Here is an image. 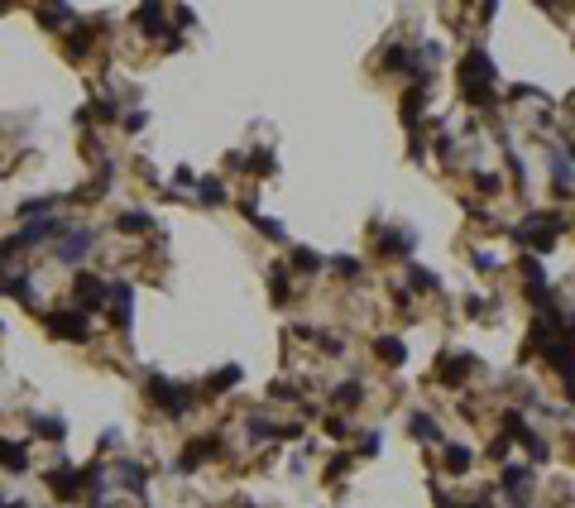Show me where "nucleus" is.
Masks as SVG:
<instances>
[{"label": "nucleus", "instance_id": "obj_1", "mask_svg": "<svg viewBox=\"0 0 575 508\" xmlns=\"http://www.w3.org/2000/svg\"><path fill=\"white\" fill-rule=\"evenodd\" d=\"M144 393H149V403H154L164 417H187V412H192V389H183V384H168L164 375L149 379V389H144Z\"/></svg>", "mask_w": 575, "mask_h": 508}, {"label": "nucleus", "instance_id": "obj_2", "mask_svg": "<svg viewBox=\"0 0 575 508\" xmlns=\"http://www.w3.org/2000/svg\"><path fill=\"white\" fill-rule=\"evenodd\" d=\"M91 245H96V230H86V226H67V235H62V245L53 249V259L58 264H82L86 254H91Z\"/></svg>", "mask_w": 575, "mask_h": 508}, {"label": "nucleus", "instance_id": "obj_3", "mask_svg": "<svg viewBox=\"0 0 575 508\" xmlns=\"http://www.w3.org/2000/svg\"><path fill=\"white\" fill-rule=\"evenodd\" d=\"M48 331L62 336V341H86V336H91V317H86L82 307H77V312H53V317H48Z\"/></svg>", "mask_w": 575, "mask_h": 508}, {"label": "nucleus", "instance_id": "obj_4", "mask_svg": "<svg viewBox=\"0 0 575 508\" xmlns=\"http://www.w3.org/2000/svg\"><path fill=\"white\" fill-rule=\"evenodd\" d=\"M72 293H77V302H82V312H86V307H96V312H101V307H106V302H110L106 283H101L96 273H77V283H72Z\"/></svg>", "mask_w": 575, "mask_h": 508}, {"label": "nucleus", "instance_id": "obj_5", "mask_svg": "<svg viewBox=\"0 0 575 508\" xmlns=\"http://www.w3.org/2000/svg\"><path fill=\"white\" fill-rule=\"evenodd\" d=\"M470 370H475V355H437V379L441 384H465Z\"/></svg>", "mask_w": 575, "mask_h": 508}, {"label": "nucleus", "instance_id": "obj_6", "mask_svg": "<svg viewBox=\"0 0 575 508\" xmlns=\"http://www.w3.org/2000/svg\"><path fill=\"white\" fill-rule=\"evenodd\" d=\"M211 455H220V436H197V441H187V451H183V460H178V470H197L201 460H211Z\"/></svg>", "mask_w": 575, "mask_h": 508}, {"label": "nucleus", "instance_id": "obj_7", "mask_svg": "<svg viewBox=\"0 0 575 508\" xmlns=\"http://www.w3.org/2000/svg\"><path fill=\"white\" fill-rule=\"evenodd\" d=\"M503 489L522 504L532 494V465H503Z\"/></svg>", "mask_w": 575, "mask_h": 508}, {"label": "nucleus", "instance_id": "obj_8", "mask_svg": "<svg viewBox=\"0 0 575 508\" xmlns=\"http://www.w3.org/2000/svg\"><path fill=\"white\" fill-rule=\"evenodd\" d=\"M412 245H417V235H412V230H388V235L379 240V254H383V259H408Z\"/></svg>", "mask_w": 575, "mask_h": 508}, {"label": "nucleus", "instance_id": "obj_9", "mask_svg": "<svg viewBox=\"0 0 575 508\" xmlns=\"http://www.w3.org/2000/svg\"><path fill=\"white\" fill-rule=\"evenodd\" d=\"M465 77H470V82L480 77L484 86H489V82L498 77V72H494V58L484 53V48H470V53H465Z\"/></svg>", "mask_w": 575, "mask_h": 508}, {"label": "nucleus", "instance_id": "obj_10", "mask_svg": "<svg viewBox=\"0 0 575 508\" xmlns=\"http://www.w3.org/2000/svg\"><path fill=\"white\" fill-rule=\"evenodd\" d=\"M115 480H120V489H130V494H144V489H149V470L135 465V460H120Z\"/></svg>", "mask_w": 575, "mask_h": 508}, {"label": "nucleus", "instance_id": "obj_11", "mask_svg": "<svg viewBox=\"0 0 575 508\" xmlns=\"http://www.w3.org/2000/svg\"><path fill=\"white\" fill-rule=\"evenodd\" d=\"M125 235H149L154 230V216L144 211V207H130V211H120V221H115Z\"/></svg>", "mask_w": 575, "mask_h": 508}, {"label": "nucleus", "instance_id": "obj_12", "mask_svg": "<svg viewBox=\"0 0 575 508\" xmlns=\"http://www.w3.org/2000/svg\"><path fill=\"white\" fill-rule=\"evenodd\" d=\"M441 465H446L451 475H465L470 465H475V451H470V446H461V441H451V446L441 451Z\"/></svg>", "mask_w": 575, "mask_h": 508}, {"label": "nucleus", "instance_id": "obj_13", "mask_svg": "<svg viewBox=\"0 0 575 508\" xmlns=\"http://www.w3.org/2000/svg\"><path fill=\"white\" fill-rule=\"evenodd\" d=\"M0 465H5L10 475H20V470L29 465V451H25V441H5V436H0Z\"/></svg>", "mask_w": 575, "mask_h": 508}, {"label": "nucleus", "instance_id": "obj_14", "mask_svg": "<svg viewBox=\"0 0 575 508\" xmlns=\"http://www.w3.org/2000/svg\"><path fill=\"white\" fill-rule=\"evenodd\" d=\"M522 278H527V297H532V302H547V278H542V268H537V259H522Z\"/></svg>", "mask_w": 575, "mask_h": 508}, {"label": "nucleus", "instance_id": "obj_15", "mask_svg": "<svg viewBox=\"0 0 575 508\" xmlns=\"http://www.w3.org/2000/svg\"><path fill=\"white\" fill-rule=\"evenodd\" d=\"M388 72H403V77H417L422 72V63H417V53L412 48H388V63H383Z\"/></svg>", "mask_w": 575, "mask_h": 508}, {"label": "nucleus", "instance_id": "obj_16", "mask_svg": "<svg viewBox=\"0 0 575 508\" xmlns=\"http://www.w3.org/2000/svg\"><path fill=\"white\" fill-rule=\"evenodd\" d=\"M0 288H5V297H15V302H34V278L29 273H5Z\"/></svg>", "mask_w": 575, "mask_h": 508}, {"label": "nucleus", "instance_id": "obj_17", "mask_svg": "<svg viewBox=\"0 0 575 508\" xmlns=\"http://www.w3.org/2000/svg\"><path fill=\"white\" fill-rule=\"evenodd\" d=\"M374 355H379L383 365H403V360H408V346H403L398 336H379V341H374Z\"/></svg>", "mask_w": 575, "mask_h": 508}, {"label": "nucleus", "instance_id": "obj_18", "mask_svg": "<svg viewBox=\"0 0 575 508\" xmlns=\"http://www.w3.org/2000/svg\"><path fill=\"white\" fill-rule=\"evenodd\" d=\"M422 110H427V82H417V86L403 91V120H408V125L422 115Z\"/></svg>", "mask_w": 575, "mask_h": 508}, {"label": "nucleus", "instance_id": "obj_19", "mask_svg": "<svg viewBox=\"0 0 575 508\" xmlns=\"http://www.w3.org/2000/svg\"><path fill=\"white\" fill-rule=\"evenodd\" d=\"M135 20H139V29H144V34H164L168 10H164V5H139V10H135Z\"/></svg>", "mask_w": 575, "mask_h": 508}, {"label": "nucleus", "instance_id": "obj_20", "mask_svg": "<svg viewBox=\"0 0 575 508\" xmlns=\"http://www.w3.org/2000/svg\"><path fill=\"white\" fill-rule=\"evenodd\" d=\"M48 489H53L58 499H77L82 489H77V475L72 470H48Z\"/></svg>", "mask_w": 575, "mask_h": 508}, {"label": "nucleus", "instance_id": "obj_21", "mask_svg": "<svg viewBox=\"0 0 575 508\" xmlns=\"http://www.w3.org/2000/svg\"><path fill=\"white\" fill-rule=\"evenodd\" d=\"M197 197H201L206 207H220V202H225V183H220V178H197Z\"/></svg>", "mask_w": 575, "mask_h": 508}, {"label": "nucleus", "instance_id": "obj_22", "mask_svg": "<svg viewBox=\"0 0 575 508\" xmlns=\"http://www.w3.org/2000/svg\"><path fill=\"white\" fill-rule=\"evenodd\" d=\"M240 379H245V370H240V365H225L220 375H211V379H206V389H211V393H220V389H235Z\"/></svg>", "mask_w": 575, "mask_h": 508}, {"label": "nucleus", "instance_id": "obj_23", "mask_svg": "<svg viewBox=\"0 0 575 508\" xmlns=\"http://www.w3.org/2000/svg\"><path fill=\"white\" fill-rule=\"evenodd\" d=\"M44 211H58V197H34V202H20V216H25V221H44Z\"/></svg>", "mask_w": 575, "mask_h": 508}, {"label": "nucleus", "instance_id": "obj_24", "mask_svg": "<svg viewBox=\"0 0 575 508\" xmlns=\"http://www.w3.org/2000/svg\"><path fill=\"white\" fill-rule=\"evenodd\" d=\"M547 365H551L561 379L571 375V370H566V365H571V360H566V336H556V346H547Z\"/></svg>", "mask_w": 575, "mask_h": 508}, {"label": "nucleus", "instance_id": "obj_25", "mask_svg": "<svg viewBox=\"0 0 575 508\" xmlns=\"http://www.w3.org/2000/svg\"><path fill=\"white\" fill-rule=\"evenodd\" d=\"M34 431H39V436H48V441H62V417H34Z\"/></svg>", "mask_w": 575, "mask_h": 508}, {"label": "nucleus", "instance_id": "obj_26", "mask_svg": "<svg viewBox=\"0 0 575 508\" xmlns=\"http://www.w3.org/2000/svg\"><path fill=\"white\" fill-rule=\"evenodd\" d=\"M245 216H249V221H254V226H259V230H264V235H269V240H283V226H278V221H264V216L254 211L249 202H245Z\"/></svg>", "mask_w": 575, "mask_h": 508}, {"label": "nucleus", "instance_id": "obj_27", "mask_svg": "<svg viewBox=\"0 0 575 508\" xmlns=\"http://www.w3.org/2000/svg\"><path fill=\"white\" fill-rule=\"evenodd\" d=\"M465 96H470V106H484V110L498 106V101H494V86H470L465 82Z\"/></svg>", "mask_w": 575, "mask_h": 508}, {"label": "nucleus", "instance_id": "obj_28", "mask_svg": "<svg viewBox=\"0 0 575 508\" xmlns=\"http://www.w3.org/2000/svg\"><path fill=\"white\" fill-rule=\"evenodd\" d=\"M412 436H422V441H441V427L432 417H412Z\"/></svg>", "mask_w": 575, "mask_h": 508}, {"label": "nucleus", "instance_id": "obj_29", "mask_svg": "<svg viewBox=\"0 0 575 508\" xmlns=\"http://www.w3.org/2000/svg\"><path fill=\"white\" fill-rule=\"evenodd\" d=\"M245 431L254 436V441H269V436H278V427H274V422H264V417H249Z\"/></svg>", "mask_w": 575, "mask_h": 508}, {"label": "nucleus", "instance_id": "obj_30", "mask_svg": "<svg viewBox=\"0 0 575 508\" xmlns=\"http://www.w3.org/2000/svg\"><path fill=\"white\" fill-rule=\"evenodd\" d=\"M269 283H274V302H288V297H293V293H288L293 283H288V268H283V264L274 268V278H269Z\"/></svg>", "mask_w": 575, "mask_h": 508}, {"label": "nucleus", "instance_id": "obj_31", "mask_svg": "<svg viewBox=\"0 0 575 508\" xmlns=\"http://www.w3.org/2000/svg\"><path fill=\"white\" fill-rule=\"evenodd\" d=\"M293 264H298L302 273H312V268H322V259H317L312 249H293Z\"/></svg>", "mask_w": 575, "mask_h": 508}, {"label": "nucleus", "instance_id": "obj_32", "mask_svg": "<svg viewBox=\"0 0 575 508\" xmlns=\"http://www.w3.org/2000/svg\"><path fill=\"white\" fill-rule=\"evenodd\" d=\"M331 268H336L341 278H355V273H364V264H359V259H331Z\"/></svg>", "mask_w": 575, "mask_h": 508}, {"label": "nucleus", "instance_id": "obj_33", "mask_svg": "<svg viewBox=\"0 0 575 508\" xmlns=\"http://www.w3.org/2000/svg\"><path fill=\"white\" fill-rule=\"evenodd\" d=\"M527 455H532V460H547V455H551V446L542 441V436H527Z\"/></svg>", "mask_w": 575, "mask_h": 508}, {"label": "nucleus", "instance_id": "obj_34", "mask_svg": "<svg viewBox=\"0 0 575 508\" xmlns=\"http://www.w3.org/2000/svg\"><path fill=\"white\" fill-rule=\"evenodd\" d=\"M336 403H345V408L359 403V384H341V389H336Z\"/></svg>", "mask_w": 575, "mask_h": 508}, {"label": "nucleus", "instance_id": "obj_35", "mask_svg": "<svg viewBox=\"0 0 575 508\" xmlns=\"http://www.w3.org/2000/svg\"><path fill=\"white\" fill-rule=\"evenodd\" d=\"M412 273V288H437V278H432V273H427V268H408ZM408 288V293H412Z\"/></svg>", "mask_w": 575, "mask_h": 508}, {"label": "nucleus", "instance_id": "obj_36", "mask_svg": "<svg viewBox=\"0 0 575 508\" xmlns=\"http://www.w3.org/2000/svg\"><path fill=\"white\" fill-rule=\"evenodd\" d=\"M475 188L480 192H498V173H475Z\"/></svg>", "mask_w": 575, "mask_h": 508}, {"label": "nucleus", "instance_id": "obj_37", "mask_svg": "<svg viewBox=\"0 0 575 508\" xmlns=\"http://www.w3.org/2000/svg\"><path fill=\"white\" fill-rule=\"evenodd\" d=\"M173 183H178V188H197V173H192V168H178Z\"/></svg>", "mask_w": 575, "mask_h": 508}, {"label": "nucleus", "instance_id": "obj_38", "mask_svg": "<svg viewBox=\"0 0 575 508\" xmlns=\"http://www.w3.org/2000/svg\"><path fill=\"white\" fill-rule=\"evenodd\" d=\"M359 451H364V455H379V431H369V436L359 441Z\"/></svg>", "mask_w": 575, "mask_h": 508}, {"label": "nucleus", "instance_id": "obj_39", "mask_svg": "<svg viewBox=\"0 0 575 508\" xmlns=\"http://www.w3.org/2000/svg\"><path fill=\"white\" fill-rule=\"evenodd\" d=\"M125 130H130V134L144 130V110H130V115H125Z\"/></svg>", "mask_w": 575, "mask_h": 508}, {"label": "nucleus", "instance_id": "obj_40", "mask_svg": "<svg viewBox=\"0 0 575 508\" xmlns=\"http://www.w3.org/2000/svg\"><path fill=\"white\" fill-rule=\"evenodd\" d=\"M489 455H494V460H503V455H508V436H498V441L489 446Z\"/></svg>", "mask_w": 575, "mask_h": 508}, {"label": "nucleus", "instance_id": "obj_41", "mask_svg": "<svg viewBox=\"0 0 575 508\" xmlns=\"http://www.w3.org/2000/svg\"><path fill=\"white\" fill-rule=\"evenodd\" d=\"M91 115H101V120H110V115H115V106H110V101H96V106H91Z\"/></svg>", "mask_w": 575, "mask_h": 508}]
</instances>
